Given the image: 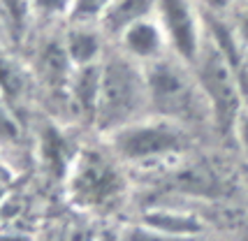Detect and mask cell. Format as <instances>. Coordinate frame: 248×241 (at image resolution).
Masks as SVG:
<instances>
[{
    "label": "cell",
    "mask_w": 248,
    "mask_h": 241,
    "mask_svg": "<svg viewBox=\"0 0 248 241\" xmlns=\"http://www.w3.org/2000/svg\"><path fill=\"white\" fill-rule=\"evenodd\" d=\"M65 197L75 213L95 223H109L130 197L128 167H123L102 139L81 146L63 179Z\"/></svg>",
    "instance_id": "6da1fadb"
},
{
    "label": "cell",
    "mask_w": 248,
    "mask_h": 241,
    "mask_svg": "<svg viewBox=\"0 0 248 241\" xmlns=\"http://www.w3.org/2000/svg\"><path fill=\"white\" fill-rule=\"evenodd\" d=\"M146 116H151V111L144 67L111 44L100 63V90L91 130L102 139Z\"/></svg>",
    "instance_id": "7a4b0ae2"
},
{
    "label": "cell",
    "mask_w": 248,
    "mask_h": 241,
    "mask_svg": "<svg viewBox=\"0 0 248 241\" xmlns=\"http://www.w3.org/2000/svg\"><path fill=\"white\" fill-rule=\"evenodd\" d=\"M102 142L123 167L155 169L181 160L188 149V128L160 116H146L102 137Z\"/></svg>",
    "instance_id": "3957f363"
},
{
    "label": "cell",
    "mask_w": 248,
    "mask_h": 241,
    "mask_svg": "<svg viewBox=\"0 0 248 241\" xmlns=\"http://www.w3.org/2000/svg\"><path fill=\"white\" fill-rule=\"evenodd\" d=\"M144 75L151 116L174 120L184 128L209 120V109L195 81L193 67L181 58L174 54L165 56L144 67Z\"/></svg>",
    "instance_id": "277c9868"
},
{
    "label": "cell",
    "mask_w": 248,
    "mask_h": 241,
    "mask_svg": "<svg viewBox=\"0 0 248 241\" xmlns=\"http://www.w3.org/2000/svg\"><path fill=\"white\" fill-rule=\"evenodd\" d=\"M190 67L206 102L209 120L220 132H234L239 116L246 109L241 72L209 37L204 40Z\"/></svg>",
    "instance_id": "5b68a950"
},
{
    "label": "cell",
    "mask_w": 248,
    "mask_h": 241,
    "mask_svg": "<svg viewBox=\"0 0 248 241\" xmlns=\"http://www.w3.org/2000/svg\"><path fill=\"white\" fill-rule=\"evenodd\" d=\"M155 19L167 37L170 51L193 65L206 40L204 10L197 0H155Z\"/></svg>",
    "instance_id": "8992f818"
},
{
    "label": "cell",
    "mask_w": 248,
    "mask_h": 241,
    "mask_svg": "<svg viewBox=\"0 0 248 241\" xmlns=\"http://www.w3.org/2000/svg\"><path fill=\"white\" fill-rule=\"evenodd\" d=\"M111 44L119 49L121 54H125L130 60H135L141 67L151 65V63L172 54L170 44H167V37H165L155 16L132 23Z\"/></svg>",
    "instance_id": "52a82bcc"
},
{
    "label": "cell",
    "mask_w": 248,
    "mask_h": 241,
    "mask_svg": "<svg viewBox=\"0 0 248 241\" xmlns=\"http://www.w3.org/2000/svg\"><path fill=\"white\" fill-rule=\"evenodd\" d=\"M63 51L72 67H88L100 65L105 54L109 51L111 42L107 35L100 30L97 23H81V21H67L61 33Z\"/></svg>",
    "instance_id": "ba28073f"
},
{
    "label": "cell",
    "mask_w": 248,
    "mask_h": 241,
    "mask_svg": "<svg viewBox=\"0 0 248 241\" xmlns=\"http://www.w3.org/2000/svg\"><path fill=\"white\" fill-rule=\"evenodd\" d=\"M97 90H100V65L72 70L65 90V111L70 114V119L93 128Z\"/></svg>",
    "instance_id": "9c48e42d"
},
{
    "label": "cell",
    "mask_w": 248,
    "mask_h": 241,
    "mask_svg": "<svg viewBox=\"0 0 248 241\" xmlns=\"http://www.w3.org/2000/svg\"><path fill=\"white\" fill-rule=\"evenodd\" d=\"M137 223L149 225L153 230L184 237V239H202L204 237V223L195 216L193 211H184L172 204H149L141 209Z\"/></svg>",
    "instance_id": "30bf717a"
},
{
    "label": "cell",
    "mask_w": 248,
    "mask_h": 241,
    "mask_svg": "<svg viewBox=\"0 0 248 241\" xmlns=\"http://www.w3.org/2000/svg\"><path fill=\"white\" fill-rule=\"evenodd\" d=\"M151 16H155V0H111L109 7L102 12L97 26L107 35L109 42H114L132 23Z\"/></svg>",
    "instance_id": "8fae6325"
},
{
    "label": "cell",
    "mask_w": 248,
    "mask_h": 241,
    "mask_svg": "<svg viewBox=\"0 0 248 241\" xmlns=\"http://www.w3.org/2000/svg\"><path fill=\"white\" fill-rule=\"evenodd\" d=\"M26 139V128L16 107L0 95V151H14L21 149Z\"/></svg>",
    "instance_id": "7c38bea8"
},
{
    "label": "cell",
    "mask_w": 248,
    "mask_h": 241,
    "mask_svg": "<svg viewBox=\"0 0 248 241\" xmlns=\"http://www.w3.org/2000/svg\"><path fill=\"white\" fill-rule=\"evenodd\" d=\"M77 0H26L28 16L42 23H67Z\"/></svg>",
    "instance_id": "4fadbf2b"
},
{
    "label": "cell",
    "mask_w": 248,
    "mask_h": 241,
    "mask_svg": "<svg viewBox=\"0 0 248 241\" xmlns=\"http://www.w3.org/2000/svg\"><path fill=\"white\" fill-rule=\"evenodd\" d=\"M121 239L123 241H204L202 239H184V237H172V234H165L149 227V225H141L137 220L121 225Z\"/></svg>",
    "instance_id": "5bb4252c"
},
{
    "label": "cell",
    "mask_w": 248,
    "mask_h": 241,
    "mask_svg": "<svg viewBox=\"0 0 248 241\" xmlns=\"http://www.w3.org/2000/svg\"><path fill=\"white\" fill-rule=\"evenodd\" d=\"M97 230L95 220L86 218V216H79L77 213L75 220H70L61 232V241H93Z\"/></svg>",
    "instance_id": "9a60e30c"
},
{
    "label": "cell",
    "mask_w": 248,
    "mask_h": 241,
    "mask_svg": "<svg viewBox=\"0 0 248 241\" xmlns=\"http://www.w3.org/2000/svg\"><path fill=\"white\" fill-rule=\"evenodd\" d=\"M111 0H77L75 12L70 21H81V23H97L102 12L109 7Z\"/></svg>",
    "instance_id": "2e32d148"
},
{
    "label": "cell",
    "mask_w": 248,
    "mask_h": 241,
    "mask_svg": "<svg viewBox=\"0 0 248 241\" xmlns=\"http://www.w3.org/2000/svg\"><path fill=\"white\" fill-rule=\"evenodd\" d=\"M230 23H232V30L237 35L239 44H241V49H244V54L248 56V7L246 5H241L239 2L234 12L230 14Z\"/></svg>",
    "instance_id": "e0dca14e"
},
{
    "label": "cell",
    "mask_w": 248,
    "mask_h": 241,
    "mask_svg": "<svg viewBox=\"0 0 248 241\" xmlns=\"http://www.w3.org/2000/svg\"><path fill=\"white\" fill-rule=\"evenodd\" d=\"M200 7L204 10V14H216V16H227L232 14L234 7L239 5V0H197Z\"/></svg>",
    "instance_id": "ac0fdd59"
},
{
    "label": "cell",
    "mask_w": 248,
    "mask_h": 241,
    "mask_svg": "<svg viewBox=\"0 0 248 241\" xmlns=\"http://www.w3.org/2000/svg\"><path fill=\"white\" fill-rule=\"evenodd\" d=\"M93 241H123L121 239V225L116 223H97V230Z\"/></svg>",
    "instance_id": "d6986e66"
},
{
    "label": "cell",
    "mask_w": 248,
    "mask_h": 241,
    "mask_svg": "<svg viewBox=\"0 0 248 241\" xmlns=\"http://www.w3.org/2000/svg\"><path fill=\"white\" fill-rule=\"evenodd\" d=\"M232 135H234V139L239 142V146H241V151H244V155H246V160H248V107L244 109V114L239 116Z\"/></svg>",
    "instance_id": "ffe728a7"
},
{
    "label": "cell",
    "mask_w": 248,
    "mask_h": 241,
    "mask_svg": "<svg viewBox=\"0 0 248 241\" xmlns=\"http://www.w3.org/2000/svg\"><path fill=\"white\" fill-rule=\"evenodd\" d=\"M7 197H10V181L0 179V207L7 202Z\"/></svg>",
    "instance_id": "44dd1931"
},
{
    "label": "cell",
    "mask_w": 248,
    "mask_h": 241,
    "mask_svg": "<svg viewBox=\"0 0 248 241\" xmlns=\"http://www.w3.org/2000/svg\"><path fill=\"white\" fill-rule=\"evenodd\" d=\"M239 2H241V5H246V7H248V0H239Z\"/></svg>",
    "instance_id": "7402d4cb"
},
{
    "label": "cell",
    "mask_w": 248,
    "mask_h": 241,
    "mask_svg": "<svg viewBox=\"0 0 248 241\" xmlns=\"http://www.w3.org/2000/svg\"><path fill=\"white\" fill-rule=\"evenodd\" d=\"M244 241H248V230H246V234H244Z\"/></svg>",
    "instance_id": "603a6c76"
}]
</instances>
